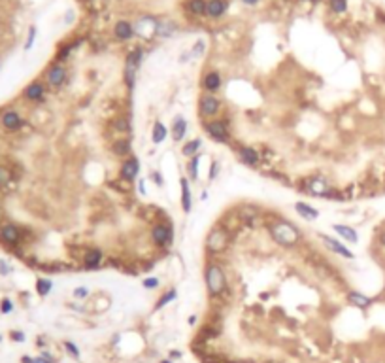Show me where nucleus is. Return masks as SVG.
<instances>
[{
    "instance_id": "obj_40",
    "label": "nucleus",
    "mask_w": 385,
    "mask_h": 363,
    "mask_svg": "<svg viewBox=\"0 0 385 363\" xmlns=\"http://www.w3.org/2000/svg\"><path fill=\"white\" fill-rule=\"evenodd\" d=\"M89 293H91V292H89L87 286H80V287H76V289H74V293H72V295H74V299H80V301H83V299L89 297Z\"/></svg>"
},
{
    "instance_id": "obj_25",
    "label": "nucleus",
    "mask_w": 385,
    "mask_h": 363,
    "mask_svg": "<svg viewBox=\"0 0 385 363\" xmlns=\"http://www.w3.org/2000/svg\"><path fill=\"white\" fill-rule=\"evenodd\" d=\"M23 95H25V99L38 102V100L44 99V95H46V87H44V83H40V82H32L30 85H27V87H25Z\"/></svg>"
},
{
    "instance_id": "obj_12",
    "label": "nucleus",
    "mask_w": 385,
    "mask_h": 363,
    "mask_svg": "<svg viewBox=\"0 0 385 363\" xmlns=\"http://www.w3.org/2000/svg\"><path fill=\"white\" fill-rule=\"evenodd\" d=\"M329 182L323 178V176H315V178H310L308 182H306V191H308V195H312V197H325V193L329 191Z\"/></svg>"
},
{
    "instance_id": "obj_52",
    "label": "nucleus",
    "mask_w": 385,
    "mask_h": 363,
    "mask_svg": "<svg viewBox=\"0 0 385 363\" xmlns=\"http://www.w3.org/2000/svg\"><path fill=\"white\" fill-rule=\"evenodd\" d=\"M161 363H172V359H163Z\"/></svg>"
},
{
    "instance_id": "obj_39",
    "label": "nucleus",
    "mask_w": 385,
    "mask_h": 363,
    "mask_svg": "<svg viewBox=\"0 0 385 363\" xmlns=\"http://www.w3.org/2000/svg\"><path fill=\"white\" fill-rule=\"evenodd\" d=\"M64 350L68 352L72 357H76V359H80V356H82V354H80V348H78L72 340H66V342H64Z\"/></svg>"
},
{
    "instance_id": "obj_17",
    "label": "nucleus",
    "mask_w": 385,
    "mask_h": 363,
    "mask_svg": "<svg viewBox=\"0 0 385 363\" xmlns=\"http://www.w3.org/2000/svg\"><path fill=\"white\" fill-rule=\"evenodd\" d=\"M187 129H189V125H187V119L183 116H176L174 121H172V127H170V135H172V138H174V142H181L183 138H185L187 135Z\"/></svg>"
},
{
    "instance_id": "obj_36",
    "label": "nucleus",
    "mask_w": 385,
    "mask_h": 363,
    "mask_svg": "<svg viewBox=\"0 0 385 363\" xmlns=\"http://www.w3.org/2000/svg\"><path fill=\"white\" fill-rule=\"evenodd\" d=\"M329 8L334 13H344L348 10V0H329Z\"/></svg>"
},
{
    "instance_id": "obj_47",
    "label": "nucleus",
    "mask_w": 385,
    "mask_h": 363,
    "mask_svg": "<svg viewBox=\"0 0 385 363\" xmlns=\"http://www.w3.org/2000/svg\"><path fill=\"white\" fill-rule=\"evenodd\" d=\"M12 339H15V340H23L25 337H23V333H19V331H13V333H12Z\"/></svg>"
},
{
    "instance_id": "obj_3",
    "label": "nucleus",
    "mask_w": 385,
    "mask_h": 363,
    "mask_svg": "<svg viewBox=\"0 0 385 363\" xmlns=\"http://www.w3.org/2000/svg\"><path fill=\"white\" fill-rule=\"evenodd\" d=\"M230 244V233L225 227H214L206 237V250L211 256H219Z\"/></svg>"
},
{
    "instance_id": "obj_2",
    "label": "nucleus",
    "mask_w": 385,
    "mask_h": 363,
    "mask_svg": "<svg viewBox=\"0 0 385 363\" xmlns=\"http://www.w3.org/2000/svg\"><path fill=\"white\" fill-rule=\"evenodd\" d=\"M204 284H206V292L210 297H219L225 289H227V275L219 263H206L204 269Z\"/></svg>"
},
{
    "instance_id": "obj_28",
    "label": "nucleus",
    "mask_w": 385,
    "mask_h": 363,
    "mask_svg": "<svg viewBox=\"0 0 385 363\" xmlns=\"http://www.w3.org/2000/svg\"><path fill=\"white\" fill-rule=\"evenodd\" d=\"M200 148H202V140H200V138H192V140L183 144V148H181V155L187 159H191V157H195V155H199Z\"/></svg>"
},
{
    "instance_id": "obj_11",
    "label": "nucleus",
    "mask_w": 385,
    "mask_h": 363,
    "mask_svg": "<svg viewBox=\"0 0 385 363\" xmlns=\"http://www.w3.org/2000/svg\"><path fill=\"white\" fill-rule=\"evenodd\" d=\"M64 82H66V68L61 63H55V65L49 66V70H47V83L53 89H59L63 87Z\"/></svg>"
},
{
    "instance_id": "obj_51",
    "label": "nucleus",
    "mask_w": 385,
    "mask_h": 363,
    "mask_svg": "<svg viewBox=\"0 0 385 363\" xmlns=\"http://www.w3.org/2000/svg\"><path fill=\"white\" fill-rule=\"evenodd\" d=\"M379 244H381V246H385V233L379 234Z\"/></svg>"
},
{
    "instance_id": "obj_38",
    "label": "nucleus",
    "mask_w": 385,
    "mask_h": 363,
    "mask_svg": "<svg viewBox=\"0 0 385 363\" xmlns=\"http://www.w3.org/2000/svg\"><path fill=\"white\" fill-rule=\"evenodd\" d=\"M142 286L146 287V289H157L161 286V280H159L157 276H149V278H144Z\"/></svg>"
},
{
    "instance_id": "obj_35",
    "label": "nucleus",
    "mask_w": 385,
    "mask_h": 363,
    "mask_svg": "<svg viewBox=\"0 0 385 363\" xmlns=\"http://www.w3.org/2000/svg\"><path fill=\"white\" fill-rule=\"evenodd\" d=\"M13 180V172L8 167H0V188H6L10 186Z\"/></svg>"
},
{
    "instance_id": "obj_26",
    "label": "nucleus",
    "mask_w": 385,
    "mask_h": 363,
    "mask_svg": "<svg viewBox=\"0 0 385 363\" xmlns=\"http://www.w3.org/2000/svg\"><path fill=\"white\" fill-rule=\"evenodd\" d=\"M168 135H170V129L163 121L157 119V121L153 123V129H151V142L153 144H163V142L168 138Z\"/></svg>"
},
{
    "instance_id": "obj_7",
    "label": "nucleus",
    "mask_w": 385,
    "mask_h": 363,
    "mask_svg": "<svg viewBox=\"0 0 385 363\" xmlns=\"http://www.w3.org/2000/svg\"><path fill=\"white\" fill-rule=\"evenodd\" d=\"M151 240L153 244L159 248H168L174 242V227L172 223H157L151 229Z\"/></svg>"
},
{
    "instance_id": "obj_41",
    "label": "nucleus",
    "mask_w": 385,
    "mask_h": 363,
    "mask_svg": "<svg viewBox=\"0 0 385 363\" xmlns=\"http://www.w3.org/2000/svg\"><path fill=\"white\" fill-rule=\"evenodd\" d=\"M192 57H200L202 53H204V40H199L197 42V46L192 47Z\"/></svg>"
},
{
    "instance_id": "obj_32",
    "label": "nucleus",
    "mask_w": 385,
    "mask_h": 363,
    "mask_svg": "<svg viewBox=\"0 0 385 363\" xmlns=\"http://www.w3.org/2000/svg\"><path fill=\"white\" fill-rule=\"evenodd\" d=\"M187 10L192 15H206V0H189L187 2Z\"/></svg>"
},
{
    "instance_id": "obj_53",
    "label": "nucleus",
    "mask_w": 385,
    "mask_h": 363,
    "mask_svg": "<svg viewBox=\"0 0 385 363\" xmlns=\"http://www.w3.org/2000/svg\"><path fill=\"white\" fill-rule=\"evenodd\" d=\"M268 363H278V361H268Z\"/></svg>"
},
{
    "instance_id": "obj_9",
    "label": "nucleus",
    "mask_w": 385,
    "mask_h": 363,
    "mask_svg": "<svg viewBox=\"0 0 385 363\" xmlns=\"http://www.w3.org/2000/svg\"><path fill=\"white\" fill-rule=\"evenodd\" d=\"M157 25L159 21L153 17H140L138 21L134 23V34L136 36H142V38H153L157 36Z\"/></svg>"
},
{
    "instance_id": "obj_1",
    "label": "nucleus",
    "mask_w": 385,
    "mask_h": 363,
    "mask_svg": "<svg viewBox=\"0 0 385 363\" xmlns=\"http://www.w3.org/2000/svg\"><path fill=\"white\" fill-rule=\"evenodd\" d=\"M266 229H268L270 239L281 248H295L302 240V233L298 231V227L287 220H274L268 223Z\"/></svg>"
},
{
    "instance_id": "obj_21",
    "label": "nucleus",
    "mask_w": 385,
    "mask_h": 363,
    "mask_svg": "<svg viewBox=\"0 0 385 363\" xmlns=\"http://www.w3.org/2000/svg\"><path fill=\"white\" fill-rule=\"evenodd\" d=\"M0 121H2V125L6 127L8 131H17L21 125H23V119H21V116H19L17 112L13 110H8L2 114V117H0Z\"/></svg>"
},
{
    "instance_id": "obj_23",
    "label": "nucleus",
    "mask_w": 385,
    "mask_h": 363,
    "mask_svg": "<svg viewBox=\"0 0 385 363\" xmlns=\"http://www.w3.org/2000/svg\"><path fill=\"white\" fill-rule=\"evenodd\" d=\"M227 12V2L225 0H208L206 2V15L211 19L221 17Z\"/></svg>"
},
{
    "instance_id": "obj_49",
    "label": "nucleus",
    "mask_w": 385,
    "mask_h": 363,
    "mask_svg": "<svg viewBox=\"0 0 385 363\" xmlns=\"http://www.w3.org/2000/svg\"><path fill=\"white\" fill-rule=\"evenodd\" d=\"M242 2H244V4H247V6H255L259 0H242Z\"/></svg>"
},
{
    "instance_id": "obj_20",
    "label": "nucleus",
    "mask_w": 385,
    "mask_h": 363,
    "mask_svg": "<svg viewBox=\"0 0 385 363\" xmlns=\"http://www.w3.org/2000/svg\"><path fill=\"white\" fill-rule=\"evenodd\" d=\"M295 210H297L298 216L302 217V220H306V222H315V220L319 217V210H317L315 206L304 203V201H298L297 205H295Z\"/></svg>"
},
{
    "instance_id": "obj_24",
    "label": "nucleus",
    "mask_w": 385,
    "mask_h": 363,
    "mask_svg": "<svg viewBox=\"0 0 385 363\" xmlns=\"http://www.w3.org/2000/svg\"><path fill=\"white\" fill-rule=\"evenodd\" d=\"M113 34L119 40H130L134 34V25L128 23V21H119V23L113 27Z\"/></svg>"
},
{
    "instance_id": "obj_44",
    "label": "nucleus",
    "mask_w": 385,
    "mask_h": 363,
    "mask_svg": "<svg viewBox=\"0 0 385 363\" xmlns=\"http://www.w3.org/2000/svg\"><path fill=\"white\" fill-rule=\"evenodd\" d=\"M151 180L155 182V184H157L159 188L163 186V180H161V174H159V172H151Z\"/></svg>"
},
{
    "instance_id": "obj_27",
    "label": "nucleus",
    "mask_w": 385,
    "mask_h": 363,
    "mask_svg": "<svg viewBox=\"0 0 385 363\" xmlns=\"http://www.w3.org/2000/svg\"><path fill=\"white\" fill-rule=\"evenodd\" d=\"M176 299H178V289L176 287H170V289H166V292L159 297V301L155 303V306H153V311H163L164 306H168L170 303H174Z\"/></svg>"
},
{
    "instance_id": "obj_45",
    "label": "nucleus",
    "mask_w": 385,
    "mask_h": 363,
    "mask_svg": "<svg viewBox=\"0 0 385 363\" xmlns=\"http://www.w3.org/2000/svg\"><path fill=\"white\" fill-rule=\"evenodd\" d=\"M0 275H10V267L2 259H0Z\"/></svg>"
},
{
    "instance_id": "obj_5",
    "label": "nucleus",
    "mask_w": 385,
    "mask_h": 363,
    "mask_svg": "<svg viewBox=\"0 0 385 363\" xmlns=\"http://www.w3.org/2000/svg\"><path fill=\"white\" fill-rule=\"evenodd\" d=\"M206 135L210 136L211 140L217 142V144H228L230 142V129L228 125L221 119H206L204 123Z\"/></svg>"
},
{
    "instance_id": "obj_42",
    "label": "nucleus",
    "mask_w": 385,
    "mask_h": 363,
    "mask_svg": "<svg viewBox=\"0 0 385 363\" xmlns=\"http://www.w3.org/2000/svg\"><path fill=\"white\" fill-rule=\"evenodd\" d=\"M12 308H13L12 301H8V299H4V301H2V305H0V311H2L4 314H6V312H10Z\"/></svg>"
},
{
    "instance_id": "obj_48",
    "label": "nucleus",
    "mask_w": 385,
    "mask_h": 363,
    "mask_svg": "<svg viewBox=\"0 0 385 363\" xmlns=\"http://www.w3.org/2000/svg\"><path fill=\"white\" fill-rule=\"evenodd\" d=\"M178 357H181V352H178V350L170 352V359H178Z\"/></svg>"
},
{
    "instance_id": "obj_16",
    "label": "nucleus",
    "mask_w": 385,
    "mask_h": 363,
    "mask_svg": "<svg viewBox=\"0 0 385 363\" xmlns=\"http://www.w3.org/2000/svg\"><path fill=\"white\" fill-rule=\"evenodd\" d=\"M236 153H238L240 161H242L244 165H247V167H257V165L261 163V155H259V152H257L255 148L240 146Z\"/></svg>"
},
{
    "instance_id": "obj_10",
    "label": "nucleus",
    "mask_w": 385,
    "mask_h": 363,
    "mask_svg": "<svg viewBox=\"0 0 385 363\" xmlns=\"http://www.w3.org/2000/svg\"><path fill=\"white\" fill-rule=\"evenodd\" d=\"M319 239L323 240V244L331 250V253H336V256H342V258L345 259H353L355 258V253L351 252L350 248H345V244H342L338 239H331L329 234H323L319 233Z\"/></svg>"
},
{
    "instance_id": "obj_8",
    "label": "nucleus",
    "mask_w": 385,
    "mask_h": 363,
    "mask_svg": "<svg viewBox=\"0 0 385 363\" xmlns=\"http://www.w3.org/2000/svg\"><path fill=\"white\" fill-rule=\"evenodd\" d=\"M140 159L136 155H130L121 163V169H119V178L125 182H134L138 176H140Z\"/></svg>"
},
{
    "instance_id": "obj_30",
    "label": "nucleus",
    "mask_w": 385,
    "mask_h": 363,
    "mask_svg": "<svg viewBox=\"0 0 385 363\" xmlns=\"http://www.w3.org/2000/svg\"><path fill=\"white\" fill-rule=\"evenodd\" d=\"M113 153L119 157H130L132 155V148H130V140L128 138H119L113 144Z\"/></svg>"
},
{
    "instance_id": "obj_13",
    "label": "nucleus",
    "mask_w": 385,
    "mask_h": 363,
    "mask_svg": "<svg viewBox=\"0 0 385 363\" xmlns=\"http://www.w3.org/2000/svg\"><path fill=\"white\" fill-rule=\"evenodd\" d=\"M0 239L4 240L6 244H10V246H17L19 242H21V239H23V231L17 225L8 223V225H4V227L0 229Z\"/></svg>"
},
{
    "instance_id": "obj_43",
    "label": "nucleus",
    "mask_w": 385,
    "mask_h": 363,
    "mask_svg": "<svg viewBox=\"0 0 385 363\" xmlns=\"http://www.w3.org/2000/svg\"><path fill=\"white\" fill-rule=\"evenodd\" d=\"M138 193L146 195V178H138Z\"/></svg>"
},
{
    "instance_id": "obj_15",
    "label": "nucleus",
    "mask_w": 385,
    "mask_h": 363,
    "mask_svg": "<svg viewBox=\"0 0 385 363\" xmlns=\"http://www.w3.org/2000/svg\"><path fill=\"white\" fill-rule=\"evenodd\" d=\"M102 259H104V252L99 248H91L83 256V267H85V270H99V267L102 265Z\"/></svg>"
},
{
    "instance_id": "obj_31",
    "label": "nucleus",
    "mask_w": 385,
    "mask_h": 363,
    "mask_svg": "<svg viewBox=\"0 0 385 363\" xmlns=\"http://www.w3.org/2000/svg\"><path fill=\"white\" fill-rule=\"evenodd\" d=\"M240 220L244 223H247V225H253V222H255V217L259 216V208L257 206H242L238 212Z\"/></svg>"
},
{
    "instance_id": "obj_46",
    "label": "nucleus",
    "mask_w": 385,
    "mask_h": 363,
    "mask_svg": "<svg viewBox=\"0 0 385 363\" xmlns=\"http://www.w3.org/2000/svg\"><path fill=\"white\" fill-rule=\"evenodd\" d=\"M34 34H36V30H34V29H30L29 40H27V49H29V47L32 46V40H34Z\"/></svg>"
},
{
    "instance_id": "obj_14",
    "label": "nucleus",
    "mask_w": 385,
    "mask_h": 363,
    "mask_svg": "<svg viewBox=\"0 0 385 363\" xmlns=\"http://www.w3.org/2000/svg\"><path fill=\"white\" fill-rule=\"evenodd\" d=\"M221 74L217 70H210L206 72L204 78H202V89H204V93H210V95H216L219 89H221Z\"/></svg>"
},
{
    "instance_id": "obj_22",
    "label": "nucleus",
    "mask_w": 385,
    "mask_h": 363,
    "mask_svg": "<svg viewBox=\"0 0 385 363\" xmlns=\"http://www.w3.org/2000/svg\"><path fill=\"white\" fill-rule=\"evenodd\" d=\"M348 303L357 306V308H361V311H367L368 306L372 305V297H368V295H364L361 292H350L348 293Z\"/></svg>"
},
{
    "instance_id": "obj_50",
    "label": "nucleus",
    "mask_w": 385,
    "mask_h": 363,
    "mask_svg": "<svg viewBox=\"0 0 385 363\" xmlns=\"http://www.w3.org/2000/svg\"><path fill=\"white\" fill-rule=\"evenodd\" d=\"M187 322H189V325H195V323H197V316H189Z\"/></svg>"
},
{
    "instance_id": "obj_34",
    "label": "nucleus",
    "mask_w": 385,
    "mask_h": 363,
    "mask_svg": "<svg viewBox=\"0 0 385 363\" xmlns=\"http://www.w3.org/2000/svg\"><path fill=\"white\" fill-rule=\"evenodd\" d=\"M174 32H176V25L172 23V21H159L157 36H164V38H168V36H172Z\"/></svg>"
},
{
    "instance_id": "obj_37",
    "label": "nucleus",
    "mask_w": 385,
    "mask_h": 363,
    "mask_svg": "<svg viewBox=\"0 0 385 363\" xmlns=\"http://www.w3.org/2000/svg\"><path fill=\"white\" fill-rule=\"evenodd\" d=\"M219 172H221V163H219V161H211L210 170H208V180L214 182L217 176H219Z\"/></svg>"
},
{
    "instance_id": "obj_6",
    "label": "nucleus",
    "mask_w": 385,
    "mask_h": 363,
    "mask_svg": "<svg viewBox=\"0 0 385 363\" xmlns=\"http://www.w3.org/2000/svg\"><path fill=\"white\" fill-rule=\"evenodd\" d=\"M221 112V100L217 99L216 95H210V93H202L199 99V116L202 119H211L216 117L217 114Z\"/></svg>"
},
{
    "instance_id": "obj_19",
    "label": "nucleus",
    "mask_w": 385,
    "mask_h": 363,
    "mask_svg": "<svg viewBox=\"0 0 385 363\" xmlns=\"http://www.w3.org/2000/svg\"><path fill=\"white\" fill-rule=\"evenodd\" d=\"M180 189H181V208L185 214H189L192 208V195L191 186H189V178H180Z\"/></svg>"
},
{
    "instance_id": "obj_33",
    "label": "nucleus",
    "mask_w": 385,
    "mask_h": 363,
    "mask_svg": "<svg viewBox=\"0 0 385 363\" xmlns=\"http://www.w3.org/2000/svg\"><path fill=\"white\" fill-rule=\"evenodd\" d=\"M51 287H53V282L49 280V278H38V280H36V292H38L40 297L49 295V293H51Z\"/></svg>"
},
{
    "instance_id": "obj_4",
    "label": "nucleus",
    "mask_w": 385,
    "mask_h": 363,
    "mask_svg": "<svg viewBox=\"0 0 385 363\" xmlns=\"http://www.w3.org/2000/svg\"><path fill=\"white\" fill-rule=\"evenodd\" d=\"M142 55H144V51H142L140 47H136L134 51H130L127 57L123 80H125V85L128 87V91H132L136 85V72H138V68H140V65H142Z\"/></svg>"
},
{
    "instance_id": "obj_18",
    "label": "nucleus",
    "mask_w": 385,
    "mask_h": 363,
    "mask_svg": "<svg viewBox=\"0 0 385 363\" xmlns=\"http://www.w3.org/2000/svg\"><path fill=\"white\" fill-rule=\"evenodd\" d=\"M333 231L338 234L340 239H344L345 242H351V244H357V242H359V234H357L355 229L350 227V225H344V223H334Z\"/></svg>"
},
{
    "instance_id": "obj_29",
    "label": "nucleus",
    "mask_w": 385,
    "mask_h": 363,
    "mask_svg": "<svg viewBox=\"0 0 385 363\" xmlns=\"http://www.w3.org/2000/svg\"><path fill=\"white\" fill-rule=\"evenodd\" d=\"M200 161H202V155H195V157L189 159V163H187V178L191 182H197L200 176Z\"/></svg>"
}]
</instances>
